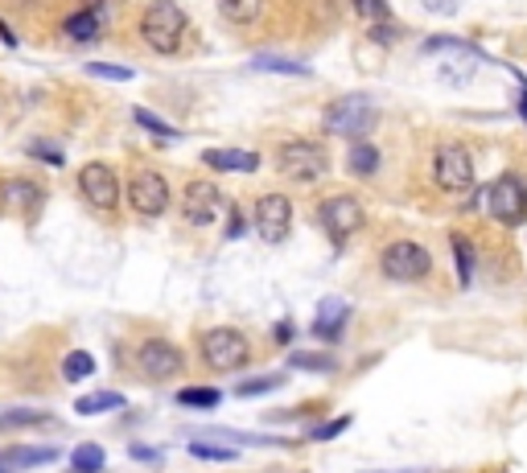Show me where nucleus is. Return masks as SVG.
I'll return each instance as SVG.
<instances>
[{"instance_id":"nucleus-29","label":"nucleus","mask_w":527,"mask_h":473,"mask_svg":"<svg viewBox=\"0 0 527 473\" xmlns=\"http://www.w3.org/2000/svg\"><path fill=\"white\" fill-rule=\"evenodd\" d=\"M190 453H194L198 461H235V457H239L231 444H219V441H194Z\"/></svg>"},{"instance_id":"nucleus-8","label":"nucleus","mask_w":527,"mask_h":473,"mask_svg":"<svg viewBox=\"0 0 527 473\" xmlns=\"http://www.w3.org/2000/svg\"><path fill=\"white\" fill-rule=\"evenodd\" d=\"M433 182L445 193H466L474 185V156L461 145H441L433 153Z\"/></svg>"},{"instance_id":"nucleus-22","label":"nucleus","mask_w":527,"mask_h":473,"mask_svg":"<svg viewBox=\"0 0 527 473\" xmlns=\"http://www.w3.org/2000/svg\"><path fill=\"white\" fill-rule=\"evenodd\" d=\"M252 70H260V75L309 78V67H305V62H289V58H276V54H260V58H252Z\"/></svg>"},{"instance_id":"nucleus-31","label":"nucleus","mask_w":527,"mask_h":473,"mask_svg":"<svg viewBox=\"0 0 527 473\" xmlns=\"http://www.w3.org/2000/svg\"><path fill=\"white\" fill-rule=\"evenodd\" d=\"M87 75L103 83H132V67H112V62H87Z\"/></svg>"},{"instance_id":"nucleus-17","label":"nucleus","mask_w":527,"mask_h":473,"mask_svg":"<svg viewBox=\"0 0 527 473\" xmlns=\"http://www.w3.org/2000/svg\"><path fill=\"white\" fill-rule=\"evenodd\" d=\"M346 317H351V305L338 297H326L322 305H317V313H313V338L338 342L342 329H346Z\"/></svg>"},{"instance_id":"nucleus-19","label":"nucleus","mask_w":527,"mask_h":473,"mask_svg":"<svg viewBox=\"0 0 527 473\" xmlns=\"http://www.w3.org/2000/svg\"><path fill=\"white\" fill-rule=\"evenodd\" d=\"M0 461L9 465L13 473H21V469H41V465H54V461H58V449H49V444H21V449H9V453H0Z\"/></svg>"},{"instance_id":"nucleus-30","label":"nucleus","mask_w":527,"mask_h":473,"mask_svg":"<svg viewBox=\"0 0 527 473\" xmlns=\"http://www.w3.org/2000/svg\"><path fill=\"white\" fill-rule=\"evenodd\" d=\"M219 391L215 387H194V391H177V404L182 407H219Z\"/></svg>"},{"instance_id":"nucleus-11","label":"nucleus","mask_w":527,"mask_h":473,"mask_svg":"<svg viewBox=\"0 0 527 473\" xmlns=\"http://www.w3.org/2000/svg\"><path fill=\"white\" fill-rule=\"evenodd\" d=\"M128 202H132V210L140 219H161L169 210V182L161 174H153V169H140L132 177V185H128Z\"/></svg>"},{"instance_id":"nucleus-32","label":"nucleus","mask_w":527,"mask_h":473,"mask_svg":"<svg viewBox=\"0 0 527 473\" xmlns=\"http://www.w3.org/2000/svg\"><path fill=\"white\" fill-rule=\"evenodd\" d=\"M49 420L46 412H30V407H17V412H0V428H33Z\"/></svg>"},{"instance_id":"nucleus-27","label":"nucleus","mask_w":527,"mask_h":473,"mask_svg":"<svg viewBox=\"0 0 527 473\" xmlns=\"http://www.w3.org/2000/svg\"><path fill=\"white\" fill-rule=\"evenodd\" d=\"M272 387H284V375H255V379H244V383L235 387V396H239V399H255V396H268Z\"/></svg>"},{"instance_id":"nucleus-34","label":"nucleus","mask_w":527,"mask_h":473,"mask_svg":"<svg viewBox=\"0 0 527 473\" xmlns=\"http://www.w3.org/2000/svg\"><path fill=\"white\" fill-rule=\"evenodd\" d=\"M293 367H301V370H334L338 362H334V358H322V354H293Z\"/></svg>"},{"instance_id":"nucleus-13","label":"nucleus","mask_w":527,"mask_h":473,"mask_svg":"<svg viewBox=\"0 0 527 473\" xmlns=\"http://www.w3.org/2000/svg\"><path fill=\"white\" fill-rule=\"evenodd\" d=\"M252 222L264 243H281L289 235V222H293V202L284 193H264V198H255Z\"/></svg>"},{"instance_id":"nucleus-7","label":"nucleus","mask_w":527,"mask_h":473,"mask_svg":"<svg viewBox=\"0 0 527 473\" xmlns=\"http://www.w3.org/2000/svg\"><path fill=\"white\" fill-rule=\"evenodd\" d=\"M112 17H116V0H87L83 9H75L62 21V38L78 41V46H91L108 33Z\"/></svg>"},{"instance_id":"nucleus-2","label":"nucleus","mask_w":527,"mask_h":473,"mask_svg":"<svg viewBox=\"0 0 527 473\" xmlns=\"http://www.w3.org/2000/svg\"><path fill=\"white\" fill-rule=\"evenodd\" d=\"M375 124H380V107L371 95H342L326 107V128L346 140H362Z\"/></svg>"},{"instance_id":"nucleus-14","label":"nucleus","mask_w":527,"mask_h":473,"mask_svg":"<svg viewBox=\"0 0 527 473\" xmlns=\"http://www.w3.org/2000/svg\"><path fill=\"white\" fill-rule=\"evenodd\" d=\"M137 367H140V375L165 383V379H174L177 370L186 367V354H182L174 342H165V338H148L145 346L137 350Z\"/></svg>"},{"instance_id":"nucleus-39","label":"nucleus","mask_w":527,"mask_h":473,"mask_svg":"<svg viewBox=\"0 0 527 473\" xmlns=\"http://www.w3.org/2000/svg\"><path fill=\"white\" fill-rule=\"evenodd\" d=\"M359 473H433V469H359Z\"/></svg>"},{"instance_id":"nucleus-16","label":"nucleus","mask_w":527,"mask_h":473,"mask_svg":"<svg viewBox=\"0 0 527 473\" xmlns=\"http://www.w3.org/2000/svg\"><path fill=\"white\" fill-rule=\"evenodd\" d=\"M0 202L4 210H17V214H33L41 202H46V190L30 177H9V182L0 185Z\"/></svg>"},{"instance_id":"nucleus-38","label":"nucleus","mask_w":527,"mask_h":473,"mask_svg":"<svg viewBox=\"0 0 527 473\" xmlns=\"http://www.w3.org/2000/svg\"><path fill=\"white\" fill-rule=\"evenodd\" d=\"M519 78V112H523V120H527V83H523V75H515Z\"/></svg>"},{"instance_id":"nucleus-20","label":"nucleus","mask_w":527,"mask_h":473,"mask_svg":"<svg viewBox=\"0 0 527 473\" xmlns=\"http://www.w3.org/2000/svg\"><path fill=\"white\" fill-rule=\"evenodd\" d=\"M346 169L354 177H375L380 174V148L367 145V140H354L351 153H346Z\"/></svg>"},{"instance_id":"nucleus-5","label":"nucleus","mask_w":527,"mask_h":473,"mask_svg":"<svg viewBox=\"0 0 527 473\" xmlns=\"http://www.w3.org/2000/svg\"><path fill=\"white\" fill-rule=\"evenodd\" d=\"M380 272L388 281H400V284H412V281H424L433 272V255L429 247H420L412 239H400V243H388L380 255Z\"/></svg>"},{"instance_id":"nucleus-10","label":"nucleus","mask_w":527,"mask_h":473,"mask_svg":"<svg viewBox=\"0 0 527 473\" xmlns=\"http://www.w3.org/2000/svg\"><path fill=\"white\" fill-rule=\"evenodd\" d=\"M223 190L215 182H190L182 190V219L190 227H215L219 214H223Z\"/></svg>"},{"instance_id":"nucleus-33","label":"nucleus","mask_w":527,"mask_h":473,"mask_svg":"<svg viewBox=\"0 0 527 473\" xmlns=\"http://www.w3.org/2000/svg\"><path fill=\"white\" fill-rule=\"evenodd\" d=\"M351 420H354V415H334V420H330V424H322V428H313V441H334V436H338V433H346V428H351Z\"/></svg>"},{"instance_id":"nucleus-36","label":"nucleus","mask_w":527,"mask_h":473,"mask_svg":"<svg viewBox=\"0 0 527 473\" xmlns=\"http://www.w3.org/2000/svg\"><path fill=\"white\" fill-rule=\"evenodd\" d=\"M420 4H424V9H429L433 17H453L461 0H420Z\"/></svg>"},{"instance_id":"nucleus-28","label":"nucleus","mask_w":527,"mask_h":473,"mask_svg":"<svg viewBox=\"0 0 527 473\" xmlns=\"http://www.w3.org/2000/svg\"><path fill=\"white\" fill-rule=\"evenodd\" d=\"M132 120H137L140 128H145V132H153V136H161V140H177V128H169L165 120L161 116H153V112H148V107H137V112H132Z\"/></svg>"},{"instance_id":"nucleus-35","label":"nucleus","mask_w":527,"mask_h":473,"mask_svg":"<svg viewBox=\"0 0 527 473\" xmlns=\"http://www.w3.org/2000/svg\"><path fill=\"white\" fill-rule=\"evenodd\" d=\"M30 153H33V156H38V161H41V165H54V169H58V165H62V153H58V148H49V145H41V140H33V145H30Z\"/></svg>"},{"instance_id":"nucleus-40","label":"nucleus","mask_w":527,"mask_h":473,"mask_svg":"<svg viewBox=\"0 0 527 473\" xmlns=\"http://www.w3.org/2000/svg\"><path fill=\"white\" fill-rule=\"evenodd\" d=\"M0 38H4V46H17V38H13V30L4 25V21H0Z\"/></svg>"},{"instance_id":"nucleus-18","label":"nucleus","mask_w":527,"mask_h":473,"mask_svg":"<svg viewBox=\"0 0 527 473\" xmlns=\"http://www.w3.org/2000/svg\"><path fill=\"white\" fill-rule=\"evenodd\" d=\"M202 161L215 174H255L260 169V156L247 153V148H206Z\"/></svg>"},{"instance_id":"nucleus-12","label":"nucleus","mask_w":527,"mask_h":473,"mask_svg":"<svg viewBox=\"0 0 527 473\" xmlns=\"http://www.w3.org/2000/svg\"><path fill=\"white\" fill-rule=\"evenodd\" d=\"M487 210L495 222L515 227V222L527 214V185L519 182V177H498V182L487 190Z\"/></svg>"},{"instance_id":"nucleus-24","label":"nucleus","mask_w":527,"mask_h":473,"mask_svg":"<svg viewBox=\"0 0 527 473\" xmlns=\"http://www.w3.org/2000/svg\"><path fill=\"white\" fill-rule=\"evenodd\" d=\"M219 13H223L231 25H252L260 17V0H219Z\"/></svg>"},{"instance_id":"nucleus-1","label":"nucleus","mask_w":527,"mask_h":473,"mask_svg":"<svg viewBox=\"0 0 527 473\" xmlns=\"http://www.w3.org/2000/svg\"><path fill=\"white\" fill-rule=\"evenodd\" d=\"M186 30H190V17L177 0H148L145 13H140V38L161 58H174L177 49H182Z\"/></svg>"},{"instance_id":"nucleus-15","label":"nucleus","mask_w":527,"mask_h":473,"mask_svg":"<svg viewBox=\"0 0 527 473\" xmlns=\"http://www.w3.org/2000/svg\"><path fill=\"white\" fill-rule=\"evenodd\" d=\"M351 9H354V17L367 25V33H371V38H380V41H396V38H400V21L391 17L388 0H351Z\"/></svg>"},{"instance_id":"nucleus-37","label":"nucleus","mask_w":527,"mask_h":473,"mask_svg":"<svg viewBox=\"0 0 527 473\" xmlns=\"http://www.w3.org/2000/svg\"><path fill=\"white\" fill-rule=\"evenodd\" d=\"M132 457H137V461H156V449H145V444H137V449H132Z\"/></svg>"},{"instance_id":"nucleus-3","label":"nucleus","mask_w":527,"mask_h":473,"mask_svg":"<svg viewBox=\"0 0 527 473\" xmlns=\"http://www.w3.org/2000/svg\"><path fill=\"white\" fill-rule=\"evenodd\" d=\"M198 354H202V362L210 370L227 375V370H239L247 358H252V342H247V334H239V329L219 326V329H206L202 334Z\"/></svg>"},{"instance_id":"nucleus-25","label":"nucleus","mask_w":527,"mask_h":473,"mask_svg":"<svg viewBox=\"0 0 527 473\" xmlns=\"http://www.w3.org/2000/svg\"><path fill=\"white\" fill-rule=\"evenodd\" d=\"M453 255H458V281L461 289H469V281H474V247H469L466 235H453Z\"/></svg>"},{"instance_id":"nucleus-9","label":"nucleus","mask_w":527,"mask_h":473,"mask_svg":"<svg viewBox=\"0 0 527 473\" xmlns=\"http://www.w3.org/2000/svg\"><path fill=\"white\" fill-rule=\"evenodd\" d=\"M317 219H322V227L330 231L334 243H346L351 235L362 231L367 210H362V202H359V198H351V193H334V198H326V202H322Z\"/></svg>"},{"instance_id":"nucleus-4","label":"nucleus","mask_w":527,"mask_h":473,"mask_svg":"<svg viewBox=\"0 0 527 473\" xmlns=\"http://www.w3.org/2000/svg\"><path fill=\"white\" fill-rule=\"evenodd\" d=\"M276 169H281V177H289V182L297 185H313L326 177V153L313 140H284L281 148H276Z\"/></svg>"},{"instance_id":"nucleus-23","label":"nucleus","mask_w":527,"mask_h":473,"mask_svg":"<svg viewBox=\"0 0 527 473\" xmlns=\"http://www.w3.org/2000/svg\"><path fill=\"white\" fill-rule=\"evenodd\" d=\"M95 375V358L87 354V350H70L67 358H62V379L67 383H83V379Z\"/></svg>"},{"instance_id":"nucleus-21","label":"nucleus","mask_w":527,"mask_h":473,"mask_svg":"<svg viewBox=\"0 0 527 473\" xmlns=\"http://www.w3.org/2000/svg\"><path fill=\"white\" fill-rule=\"evenodd\" d=\"M116 407H124V396H120V391H95V396H78V399H75V412H78V415L116 412Z\"/></svg>"},{"instance_id":"nucleus-6","label":"nucleus","mask_w":527,"mask_h":473,"mask_svg":"<svg viewBox=\"0 0 527 473\" xmlns=\"http://www.w3.org/2000/svg\"><path fill=\"white\" fill-rule=\"evenodd\" d=\"M78 193H83V202H87L91 210H99V214L116 210V202H120V174L112 169L108 161H87L83 169H78Z\"/></svg>"},{"instance_id":"nucleus-26","label":"nucleus","mask_w":527,"mask_h":473,"mask_svg":"<svg viewBox=\"0 0 527 473\" xmlns=\"http://www.w3.org/2000/svg\"><path fill=\"white\" fill-rule=\"evenodd\" d=\"M70 465H75V473H99L103 469V449L99 444H78L75 453H70Z\"/></svg>"},{"instance_id":"nucleus-41","label":"nucleus","mask_w":527,"mask_h":473,"mask_svg":"<svg viewBox=\"0 0 527 473\" xmlns=\"http://www.w3.org/2000/svg\"><path fill=\"white\" fill-rule=\"evenodd\" d=\"M0 473H13V469H9V465H4V461H0Z\"/></svg>"}]
</instances>
